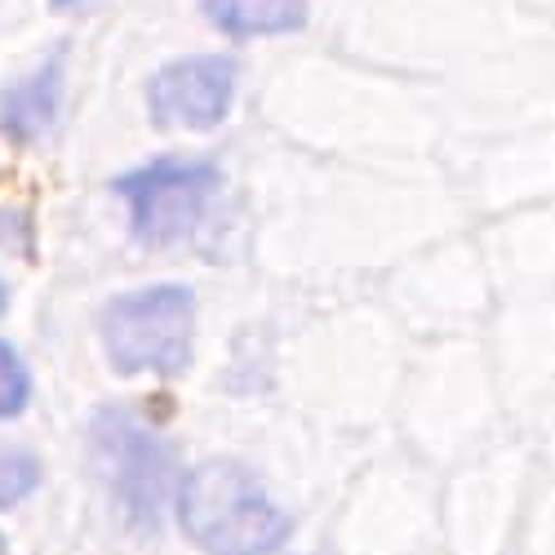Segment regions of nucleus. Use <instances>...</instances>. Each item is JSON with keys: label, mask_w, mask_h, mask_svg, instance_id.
Here are the masks:
<instances>
[{"label": "nucleus", "mask_w": 555, "mask_h": 555, "mask_svg": "<svg viewBox=\"0 0 555 555\" xmlns=\"http://www.w3.org/2000/svg\"><path fill=\"white\" fill-rule=\"evenodd\" d=\"M36 485H40V462L31 453L23 449L0 453V512H10L27 493H36Z\"/></svg>", "instance_id": "8"}, {"label": "nucleus", "mask_w": 555, "mask_h": 555, "mask_svg": "<svg viewBox=\"0 0 555 555\" xmlns=\"http://www.w3.org/2000/svg\"><path fill=\"white\" fill-rule=\"evenodd\" d=\"M0 311H5V285H0Z\"/></svg>", "instance_id": "11"}, {"label": "nucleus", "mask_w": 555, "mask_h": 555, "mask_svg": "<svg viewBox=\"0 0 555 555\" xmlns=\"http://www.w3.org/2000/svg\"><path fill=\"white\" fill-rule=\"evenodd\" d=\"M59 107H63V59L54 54L40 72H31L27 80L0 94V133L10 143H36V138L54 129Z\"/></svg>", "instance_id": "6"}, {"label": "nucleus", "mask_w": 555, "mask_h": 555, "mask_svg": "<svg viewBox=\"0 0 555 555\" xmlns=\"http://www.w3.org/2000/svg\"><path fill=\"white\" fill-rule=\"evenodd\" d=\"M307 0H205V18L231 40L298 31L307 27Z\"/></svg>", "instance_id": "7"}, {"label": "nucleus", "mask_w": 555, "mask_h": 555, "mask_svg": "<svg viewBox=\"0 0 555 555\" xmlns=\"http://www.w3.org/2000/svg\"><path fill=\"white\" fill-rule=\"evenodd\" d=\"M89 467L138 533H156L178 480V453L129 409H99L89 423Z\"/></svg>", "instance_id": "2"}, {"label": "nucleus", "mask_w": 555, "mask_h": 555, "mask_svg": "<svg viewBox=\"0 0 555 555\" xmlns=\"http://www.w3.org/2000/svg\"><path fill=\"white\" fill-rule=\"evenodd\" d=\"M236 103V59L192 54L165 63L147 85V107L160 129H218Z\"/></svg>", "instance_id": "5"}, {"label": "nucleus", "mask_w": 555, "mask_h": 555, "mask_svg": "<svg viewBox=\"0 0 555 555\" xmlns=\"http://www.w3.org/2000/svg\"><path fill=\"white\" fill-rule=\"evenodd\" d=\"M31 400V374L18 360V351L0 338V418H18Z\"/></svg>", "instance_id": "9"}, {"label": "nucleus", "mask_w": 555, "mask_h": 555, "mask_svg": "<svg viewBox=\"0 0 555 555\" xmlns=\"http://www.w3.org/2000/svg\"><path fill=\"white\" fill-rule=\"evenodd\" d=\"M196 294L188 285H152L103 307V343L116 374L173 378L192 364Z\"/></svg>", "instance_id": "3"}, {"label": "nucleus", "mask_w": 555, "mask_h": 555, "mask_svg": "<svg viewBox=\"0 0 555 555\" xmlns=\"http://www.w3.org/2000/svg\"><path fill=\"white\" fill-rule=\"evenodd\" d=\"M50 5H54L59 14H67V10H76V5H85V0H50Z\"/></svg>", "instance_id": "10"}, {"label": "nucleus", "mask_w": 555, "mask_h": 555, "mask_svg": "<svg viewBox=\"0 0 555 555\" xmlns=\"http://www.w3.org/2000/svg\"><path fill=\"white\" fill-rule=\"evenodd\" d=\"M222 188V173L209 160H152L116 178V196L129 205L133 241L152 249L188 241L201 227L205 209Z\"/></svg>", "instance_id": "4"}, {"label": "nucleus", "mask_w": 555, "mask_h": 555, "mask_svg": "<svg viewBox=\"0 0 555 555\" xmlns=\"http://www.w3.org/2000/svg\"><path fill=\"white\" fill-rule=\"evenodd\" d=\"M178 525L205 555H275L294 520L236 457H209L178 485Z\"/></svg>", "instance_id": "1"}]
</instances>
